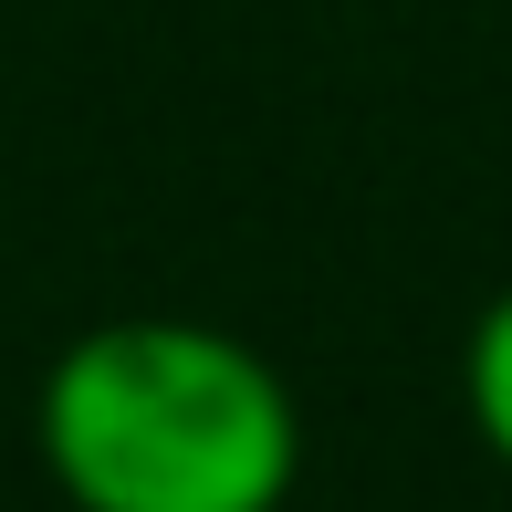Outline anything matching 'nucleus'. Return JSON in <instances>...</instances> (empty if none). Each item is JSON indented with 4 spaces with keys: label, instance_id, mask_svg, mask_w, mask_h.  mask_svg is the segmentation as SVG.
I'll list each match as a JSON object with an SVG mask.
<instances>
[{
    "label": "nucleus",
    "instance_id": "nucleus-1",
    "mask_svg": "<svg viewBox=\"0 0 512 512\" xmlns=\"http://www.w3.org/2000/svg\"><path fill=\"white\" fill-rule=\"evenodd\" d=\"M32 460L63 512H283L304 481V408L230 324L105 314L42 366Z\"/></svg>",
    "mask_w": 512,
    "mask_h": 512
},
{
    "label": "nucleus",
    "instance_id": "nucleus-2",
    "mask_svg": "<svg viewBox=\"0 0 512 512\" xmlns=\"http://www.w3.org/2000/svg\"><path fill=\"white\" fill-rule=\"evenodd\" d=\"M460 408H471V439L492 450V471L512 481V283L460 335Z\"/></svg>",
    "mask_w": 512,
    "mask_h": 512
}]
</instances>
